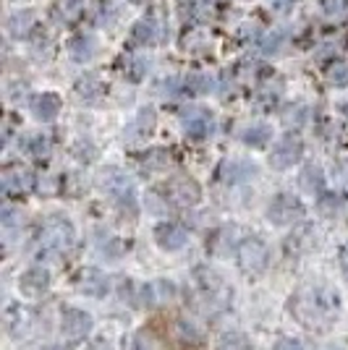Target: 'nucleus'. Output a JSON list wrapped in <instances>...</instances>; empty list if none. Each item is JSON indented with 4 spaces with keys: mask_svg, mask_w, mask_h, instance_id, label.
<instances>
[{
    "mask_svg": "<svg viewBox=\"0 0 348 350\" xmlns=\"http://www.w3.org/2000/svg\"><path fill=\"white\" fill-rule=\"evenodd\" d=\"M165 193H168L171 204H175V206H194L202 199L199 183H197L194 178H189V175H178L173 180H168Z\"/></svg>",
    "mask_w": 348,
    "mask_h": 350,
    "instance_id": "9",
    "label": "nucleus"
},
{
    "mask_svg": "<svg viewBox=\"0 0 348 350\" xmlns=\"http://www.w3.org/2000/svg\"><path fill=\"white\" fill-rule=\"evenodd\" d=\"M76 291L84 293V295H92V298H102L105 293H108V278L102 275L100 269H95V267H87V269H82L79 275H76Z\"/></svg>",
    "mask_w": 348,
    "mask_h": 350,
    "instance_id": "13",
    "label": "nucleus"
},
{
    "mask_svg": "<svg viewBox=\"0 0 348 350\" xmlns=\"http://www.w3.org/2000/svg\"><path fill=\"white\" fill-rule=\"evenodd\" d=\"M92 327H95V321H92V314L84 311V308H76V306H66L60 311V332L66 340H82V337H87L92 332Z\"/></svg>",
    "mask_w": 348,
    "mask_h": 350,
    "instance_id": "6",
    "label": "nucleus"
},
{
    "mask_svg": "<svg viewBox=\"0 0 348 350\" xmlns=\"http://www.w3.org/2000/svg\"><path fill=\"white\" fill-rule=\"evenodd\" d=\"M34 186V175L27 167H5L3 173V191L5 193H27Z\"/></svg>",
    "mask_w": 348,
    "mask_h": 350,
    "instance_id": "15",
    "label": "nucleus"
},
{
    "mask_svg": "<svg viewBox=\"0 0 348 350\" xmlns=\"http://www.w3.org/2000/svg\"><path fill=\"white\" fill-rule=\"evenodd\" d=\"M134 350H160V348H158V342L147 335V332H139V335L134 337Z\"/></svg>",
    "mask_w": 348,
    "mask_h": 350,
    "instance_id": "22",
    "label": "nucleus"
},
{
    "mask_svg": "<svg viewBox=\"0 0 348 350\" xmlns=\"http://www.w3.org/2000/svg\"><path fill=\"white\" fill-rule=\"evenodd\" d=\"M236 256H238V267H241L244 275L260 278L262 272L267 269V264H270V248H267V243L260 241L257 235H249V238H244V241L238 243Z\"/></svg>",
    "mask_w": 348,
    "mask_h": 350,
    "instance_id": "3",
    "label": "nucleus"
},
{
    "mask_svg": "<svg viewBox=\"0 0 348 350\" xmlns=\"http://www.w3.org/2000/svg\"><path fill=\"white\" fill-rule=\"evenodd\" d=\"M273 350H304V345L299 340H293V337H283L273 345Z\"/></svg>",
    "mask_w": 348,
    "mask_h": 350,
    "instance_id": "23",
    "label": "nucleus"
},
{
    "mask_svg": "<svg viewBox=\"0 0 348 350\" xmlns=\"http://www.w3.org/2000/svg\"><path fill=\"white\" fill-rule=\"evenodd\" d=\"M210 129H212V118L204 116L202 110H197L194 116L186 118V133L191 139H202V136L210 133Z\"/></svg>",
    "mask_w": 348,
    "mask_h": 350,
    "instance_id": "16",
    "label": "nucleus"
},
{
    "mask_svg": "<svg viewBox=\"0 0 348 350\" xmlns=\"http://www.w3.org/2000/svg\"><path fill=\"white\" fill-rule=\"evenodd\" d=\"M299 160H301V142L296 136L280 139L275 144V149H273V154H270V162H273V167H277V170L290 167V165H296Z\"/></svg>",
    "mask_w": 348,
    "mask_h": 350,
    "instance_id": "12",
    "label": "nucleus"
},
{
    "mask_svg": "<svg viewBox=\"0 0 348 350\" xmlns=\"http://www.w3.org/2000/svg\"><path fill=\"white\" fill-rule=\"evenodd\" d=\"M47 288H50V272L45 267H29L18 278V291L27 298H42Z\"/></svg>",
    "mask_w": 348,
    "mask_h": 350,
    "instance_id": "10",
    "label": "nucleus"
},
{
    "mask_svg": "<svg viewBox=\"0 0 348 350\" xmlns=\"http://www.w3.org/2000/svg\"><path fill=\"white\" fill-rule=\"evenodd\" d=\"M197 278H199V288H202V295H204V301H207V304H212L215 308L228 306L233 291L223 282L220 275H215L212 269H199V272H197Z\"/></svg>",
    "mask_w": 348,
    "mask_h": 350,
    "instance_id": "8",
    "label": "nucleus"
},
{
    "mask_svg": "<svg viewBox=\"0 0 348 350\" xmlns=\"http://www.w3.org/2000/svg\"><path fill=\"white\" fill-rule=\"evenodd\" d=\"M155 243L162 251H181L189 243V233L175 222H160L155 228Z\"/></svg>",
    "mask_w": 348,
    "mask_h": 350,
    "instance_id": "11",
    "label": "nucleus"
},
{
    "mask_svg": "<svg viewBox=\"0 0 348 350\" xmlns=\"http://www.w3.org/2000/svg\"><path fill=\"white\" fill-rule=\"evenodd\" d=\"M45 350H69V348H63V345H50V348H45Z\"/></svg>",
    "mask_w": 348,
    "mask_h": 350,
    "instance_id": "24",
    "label": "nucleus"
},
{
    "mask_svg": "<svg viewBox=\"0 0 348 350\" xmlns=\"http://www.w3.org/2000/svg\"><path fill=\"white\" fill-rule=\"evenodd\" d=\"M175 295V285L168 280H152L142 288V304L145 306H162Z\"/></svg>",
    "mask_w": 348,
    "mask_h": 350,
    "instance_id": "14",
    "label": "nucleus"
},
{
    "mask_svg": "<svg viewBox=\"0 0 348 350\" xmlns=\"http://www.w3.org/2000/svg\"><path fill=\"white\" fill-rule=\"evenodd\" d=\"M319 212H322V217H335L338 215V209H340V202H338V196L333 193H325V196H319Z\"/></svg>",
    "mask_w": 348,
    "mask_h": 350,
    "instance_id": "20",
    "label": "nucleus"
},
{
    "mask_svg": "<svg viewBox=\"0 0 348 350\" xmlns=\"http://www.w3.org/2000/svg\"><path fill=\"white\" fill-rule=\"evenodd\" d=\"M218 350H247V337L238 332H225L218 340Z\"/></svg>",
    "mask_w": 348,
    "mask_h": 350,
    "instance_id": "19",
    "label": "nucleus"
},
{
    "mask_svg": "<svg viewBox=\"0 0 348 350\" xmlns=\"http://www.w3.org/2000/svg\"><path fill=\"white\" fill-rule=\"evenodd\" d=\"M322 183H325V178H322V170H319V167H314V165L304 167V173H301V186H304L309 193H319V191H322Z\"/></svg>",
    "mask_w": 348,
    "mask_h": 350,
    "instance_id": "18",
    "label": "nucleus"
},
{
    "mask_svg": "<svg viewBox=\"0 0 348 350\" xmlns=\"http://www.w3.org/2000/svg\"><path fill=\"white\" fill-rule=\"evenodd\" d=\"M304 217V204L293 193H277L267 206V219L273 225H293Z\"/></svg>",
    "mask_w": 348,
    "mask_h": 350,
    "instance_id": "5",
    "label": "nucleus"
},
{
    "mask_svg": "<svg viewBox=\"0 0 348 350\" xmlns=\"http://www.w3.org/2000/svg\"><path fill=\"white\" fill-rule=\"evenodd\" d=\"M58 97H53V94H42L37 103H34V116L40 118V120H53L55 113H58Z\"/></svg>",
    "mask_w": 348,
    "mask_h": 350,
    "instance_id": "17",
    "label": "nucleus"
},
{
    "mask_svg": "<svg viewBox=\"0 0 348 350\" xmlns=\"http://www.w3.org/2000/svg\"><path fill=\"white\" fill-rule=\"evenodd\" d=\"M247 139L251 146H262L267 139H270V129H264V126H257V129H251V131H247Z\"/></svg>",
    "mask_w": 348,
    "mask_h": 350,
    "instance_id": "21",
    "label": "nucleus"
},
{
    "mask_svg": "<svg viewBox=\"0 0 348 350\" xmlns=\"http://www.w3.org/2000/svg\"><path fill=\"white\" fill-rule=\"evenodd\" d=\"M73 241H76V230H73L71 219H66L63 215H53L40 230V248L53 256L66 254L73 246Z\"/></svg>",
    "mask_w": 348,
    "mask_h": 350,
    "instance_id": "2",
    "label": "nucleus"
},
{
    "mask_svg": "<svg viewBox=\"0 0 348 350\" xmlns=\"http://www.w3.org/2000/svg\"><path fill=\"white\" fill-rule=\"evenodd\" d=\"M340 311V295L327 285L304 288L290 295V314L309 329H322L338 317Z\"/></svg>",
    "mask_w": 348,
    "mask_h": 350,
    "instance_id": "1",
    "label": "nucleus"
},
{
    "mask_svg": "<svg viewBox=\"0 0 348 350\" xmlns=\"http://www.w3.org/2000/svg\"><path fill=\"white\" fill-rule=\"evenodd\" d=\"M102 175H105V178H102V186L113 196V202L118 204V209H121L123 215H129V217H136V212H139V206H136V191H134L129 178L123 173H118V170H108V173H102Z\"/></svg>",
    "mask_w": 348,
    "mask_h": 350,
    "instance_id": "4",
    "label": "nucleus"
},
{
    "mask_svg": "<svg viewBox=\"0 0 348 350\" xmlns=\"http://www.w3.org/2000/svg\"><path fill=\"white\" fill-rule=\"evenodd\" d=\"M5 329L16 340H24V337L34 335V329H37V314L29 306L11 304V306L5 308Z\"/></svg>",
    "mask_w": 348,
    "mask_h": 350,
    "instance_id": "7",
    "label": "nucleus"
}]
</instances>
